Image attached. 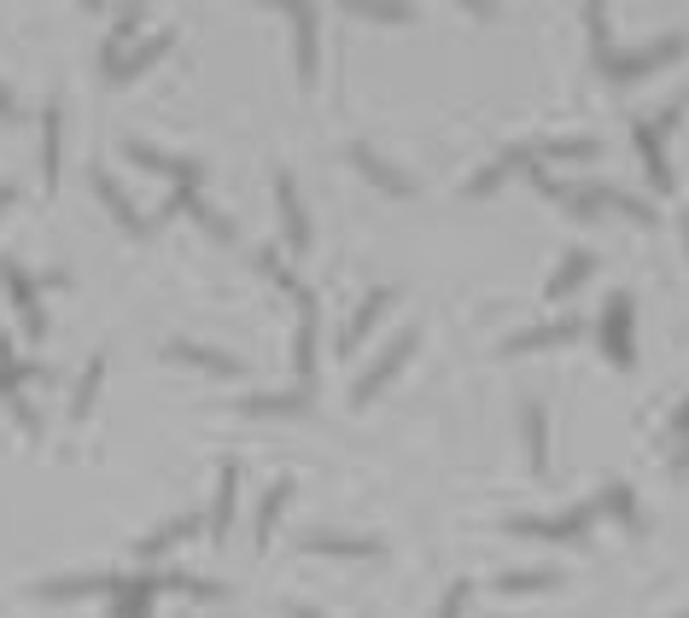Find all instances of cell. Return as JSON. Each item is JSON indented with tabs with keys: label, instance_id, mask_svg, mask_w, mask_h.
<instances>
[{
	"label": "cell",
	"instance_id": "obj_18",
	"mask_svg": "<svg viewBox=\"0 0 689 618\" xmlns=\"http://www.w3.org/2000/svg\"><path fill=\"white\" fill-rule=\"evenodd\" d=\"M637 146L649 152V176H654V187H672V169H666V152H661V129H654V123H637Z\"/></svg>",
	"mask_w": 689,
	"mask_h": 618
},
{
	"label": "cell",
	"instance_id": "obj_23",
	"mask_svg": "<svg viewBox=\"0 0 689 618\" xmlns=\"http://www.w3.org/2000/svg\"><path fill=\"white\" fill-rule=\"evenodd\" d=\"M316 373V304H305V321H298V380Z\"/></svg>",
	"mask_w": 689,
	"mask_h": 618
},
{
	"label": "cell",
	"instance_id": "obj_28",
	"mask_svg": "<svg viewBox=\"0 0 689 618\" xmlns=\"http://www.w3.org/2000/svg\"><path fill=\"white\" fill-rule=\"evenodd\" d=\"M549 572H520V578H502V590H549Z\"/></svg>",
	"mask_w": 689,
	"mask_h": 618
},
{
	"label": "cell",
	"instance_id": "obj_14",
	"mask_svg": "<svg viewBox=\"0 0 689 618\" xmlns=\"http://www.w3.org/2000/svg\"><path fill=\"white\" fill-rule=\"evenodd\" d=\"M310 555H380V543H368V537H333V531H322V537H305Z\"/></svg>",
	"mask_w": 689,
	"mask_h": 618
},
{
	"label": "cell",
	"instance_id": "obj_36",
	"mask_svg": "<svg viewBox=\"0 0 689 618\" xmlns=\"http://www.w3.org/2000/svg\"><path fill=\"white\" fill-rule=\"evenodd\" d=\"M0 363H7V345H0Z\"/></svg>",
	"mask_w": 689,
	"mask_h": 618
},
{
	"label": "cell",
	"instance_id": "obj_17",
	"mask_svg": "<svg viewBox=\"0 0 689 618\" xmlns=\"http://www.w3.org/2000/svg\"><path fill=\"white\" fill-rule=\"evenodd\" d=\"M351 164H357V169H363V176L375 181V187H385V193H409V181H403V176H392V169H385V164H380L368 146H357V152H351Z\"/></svg>",
	"mask_w": 689,
	"mask_h": 618
},
{
	"label": "cell",
	"instance_id": "obj_5",
	"mask_svg": "<svg viewBox=\"0 0 689 618\" xmlns=\"http://www.w3.org/2000/svg\"><path fill=\"white\" fill-rule=\"evenodd\" d=\"M275 199H281V222H287L293 251H305V246H310V222H305V204H298V187H293V176H275Z\"/></svg>",
	"mask_w": 689,
	"mask_h": 618
},
{
	"label": "cell",
	"instance_id": "obj_16",
	"mask_svg": "<svg viewBox=\"0 0 689 618\" xmlns=\"http://www.w3.org/2000/svg\"><path fill=\"white\" fill-rule=\"evenodd\" d=\"M94 187H99V199H106V204H111V216H117V222H123V228H129V234H146V222H141V216H134V204H129L123 193H117V181L106 176V169H99V176H94Z\"/></svg>",
	"mask_w": 689,
	"mask_h": 618
},
{
	"label": "cell",
	"instance_id": "obj_25",
	"mask_svg": "<svg viewBox=\"0 0 689 618\" xmlns=\"http://www.w3.org/2000/svg\"><path fill=\"white\" fill-rule=\"evenodd\" d=\"M305 397L298 391H281V397H246V415H298Z\"/></svg>",
	"mask_w": 689,
	"mask_h": 618
},
{
	"label": "cell",
	"instance_id": "obj_32",
	"mask_svg": "<svg viewBox=\"0 0 689 618\" xmlns=\"http://www.w3.org/2000/svg\"><path fill=\"white\" fill-rule=\"evenodd\" d=\"M12 117H19V99H12L7 82H0V123H12Z\"/></svg>",
	"mask_w": 689,
	"mask_h": 618
},
{
	"label": "cell",
	"instance_id": "obj_30",
	"mask_svg": "<svg viewBox=\"0 0 689 618\" xmlns=\"http://www.w3.org/2000/svg\"><path fill=\"white\" fill-rule=\"evenodd\" d=\"M258 263H263V274H269V281H281V286H287V292H298V281H293V269H287V263H281V257H258Z\"/></svg>",
	"mask_w": 689,
	"mask_h": 618
},
{
	"label": "cell",
	"instance_id": "obj_3",
	"mask_svg": "<svg viewBox=\"0 0 689 618\" xmlns=\"http://www.w3.org/2000/svg\"><path fill=\"white\" fill-rule=\"evenodd\" d=\"M164 54H170V36H153L146 47H134L129 59H106V71H111V82H117V88H123V82H134L141 71H153V64H158Z\"/></svg>",
	"mask_w": 689,
	"mask_h": 618
},
{
	"label": "cell",
	"instance_id": "obj_33",
	"mask_svg": "<svg viewBox=\"0 0 689 618\" xmlns=\"http://www.w3.org/2000/svg\"><path fill=\"white\" fill-rule=\"evenodd\" d=\"M12 199H19V187H12V181H0V211H7Z\"/></svg>",
	"mask_w": 689,
	"mask_h": 618
},
{
	"label": "cell",
	"instance_id": "obj_12",
	"mask_svg": "<svg viewBox=\"0 0 689 618\" xmlns=\"http://www.w3.org/2000/svg\"><path fill=\"white\" fill-rule=\"evenodd\" d=\"M59 123H64L59 106H47L41 111V176H47V187L59 181Z\"/></svg>",
	"mask_w": 689,
	"mask_h": 618
},
{
	"label": "cell",
	"instance_id": "obj_19",
	"mask_svg": "<svg viewBox=\"0 0 689 618\" xmlns=\"http://www.w3.org/2000/svg\"><path fill=\"white\" fill-rule=\"evenodd\" d=\"M596 269V257L591 251H573V257H567V269L561 274H549V298H567V292H573L579 281H584V274H591Z\"/></svg>",
	"mask_w": 689,
	"mask_h": 618
},
{
	"label": "cell",
	"instance_id": "obj_34",
	"mask_svg": "<svg viewBox=\"0 0 689 618\" xmlns=\"http://www.w3.org/2000/svg\"><path fill=\"white\" fill-rule=\"evenodd\" d=\"M293 618H316V613H305V607H293Z\"/></svg>",
	"mask_w": 689,
	"mask_h": 618
},
{
	"label": "cell",
	"instance_id": "obj_27",
	"mask_svg": "<svg viewBox=\"0 0 689 618\" xmlns=\"http://www.w3.org/2000/svg\"><path fill=\"white\" fill-rule=\"evenodd\" d=\"M134 36H141V12H123V19H117V29H111V47H106V54H117V47L134 41Z\"/></svg>",
	"mask_w": 689,
	"mask_h": 618
},
{
	"label": "cell",
	"instance_id": "obj_22",
	"mask_svg": "<svg viewBox=\"0 0 689 618\" xmlns=\"http://www.w3.org/2000/svg\"><path fill=\"white\" fill-rule=\"evenodd\" d=\"M99 380H106V356H94V363H88V373L76 380V397H71V415H76V420L94 408V391H99Z\"/></svg>",
	"mask_w": 689,
	"mask_h": 618
},
{
	"label": "cell",
	"instance_id": "obj_13",
	"mask_svg": "<svg viewBox=\"0 0 689 618\" xmlns=\"http://www.w3.org/2000/svg\"><path fill=\"white\" fill-rule=\"evenodd\" d=\"M520 426H526V455H532V467L544 473V467H549V438H544V403H526V415H520Z\"/></svg>",
	"mask_w": 689,
	"mask_h": 618
},
{
	"label": "cell",
	"instance_id": "obj_21",
	"mask_svg": "<svg viewBox=\"0 0 689 618\" xmlns=\"http://www.w3.org/2000/svg\"><path fill=\"white\" fill-rule=\"evenodd\" d=\"M287 496H293V485H287V478H281V485L263 496V508H258V543H269V531L281 525V513H287Z\"/></svg>",
	"mask_w": 689,
	"mask_h": 618
},
{
	"label": "cell",
	"instance_id": "obj_6",
	"mask_svg": "<svg viewBox=\"0 0 689 618\" xmlns=\"http://www.w3.org/2000/svg\"><path fill=\"white\" fill-rule=\"evenodd\" d=\"M287 19L298 24V82H305V88H316V59H322V47H316V12L293 7Z\"/></svg>",
	"mask_w": 689,
	"mask_h": 618
},
{
	"label": "cell",
	"instance_id": "obj_2",
	"mask_svg": "<svg viewBox=\"0 0 689 618\" xmlns=\"http://www.w3.org/2000/svg\"><path fill=\"white\" fill-rule=\"evenodd\" d=\"M684 54V41L672 36V41H661V47H649V54H631V59H608V71H614V82H637V76H649V71H661L666 59H678Z\"/></svg>",
	"mask_w": 689,
	"mask_h": 618
},
{
	"label": "cell",
	"instance_id": "obj_9",
	"mask_svg": "<svg viewBox=\"0 0 689 618\" xmlns=\"http://www.w3.org/2000/svg\"><path fill=\"white\" fill-rule=\"evenodd\" d=\"M234 508H240V467H223V478H216V508H211V531H216V537H228Z\"/></svg>",
	"mask_w": 689,
	"mask_h": 618
},
{
	"label": "cell",
	"instance_id": "obj_4",
	"mask_svg": "<svg viewBox=\"0 0 689 618\" xmlns=\"http://www.w3.org/2000/svg\"><path fill=\"white\" fill-rule=\"evenodd\" d=\"M602 338L614 345V363L631 368V298H614L608 316H602Z\"/></svg>",
	"mask_w": 689,
	"mask_h": 618
},
{
	"label": "cell",
	"instance_id": "obj_20",
	"mask_svg": "<svg viewBox=\"0 0 689 618\" xmlns=\"http://www.w3.org/2000/svg\"><path fill=\"white\" fill-rule=\"evenodd\" d=\"M380 309H392V292H375V298H368L357 316H351V328H345V350L357 345L363 333H375V321H380Z\"/></svg>",
	"mask_w": 689,
	"mask_h": 618
},
{
	"label": "cell",
	"instance_id": "obj_31",
	"mask_svg": "<svg viewBox=\"0 0 689 618\" xmlns=\"http://www.w3.org/2000/svg\"><path fill=\"white\" fill-rule=\"evenodd\" d=\"M462 607H467V583H450V595H444L439 618H462Z\"/></svg>",
	"mask_w": 689,
	"mask_h": 618
},
{
	"label": "cell",
	"instance_id": "obj_26",
	"mask_svg": "<svg viewBox=\"0 0 689 618\" xmlns=\"http://www.w3.org/2000/svg\"><path fill=\"white\" fill-rule=\"evenodd\" d=\"M602 508H608V513H619L626 525H637V508H631V490H626V485H614L608 496H602Z\"/></svg>",
	"mask_w": 689,
	"mask_h": 618
},
{
	"label": "cell",
	"instance_id": "obj_24",
	"mask_svg": "<svg viewBox=\"0 0 689 618\" xmlns=\"http://www.w3.org/2000/svg\"><path fill=\"white\" fill-rule=\"evenodd\" d=\"M193 531H199L193 520H176V525H164V531H153V537H146V543H141V555H146V560H153V555H164V548L188 543V537H193Z\"/></svg>",
	"mask_w": 689,
	"mask_h": 618
},
{
	"label": "cell",
	"instance_id": "obj_1",
	"mask_svg": "<svg viewBox=\"0 0 689 618\" xmlns=\"http://www.w3.org/2000/svg\"><path fill=\"white\" fill-rule=\"evenodd\" d=\"M409 350H415V333H397V338H392V345H385V350L375 356V368H368V373H363V380H357V385H351V403H357V408H363V403H375V397H380V391H385V385H392V373H397L403 363H409Z\"/></svg>",
	"mask_w": 689,
	"mask_h": 618
},
{
	"label": "cell",
	"instance_id": "obj_11",
	"mask_svg": "<svg viewBox=\"0 0 689 618\" xmlns=\"http://www.w3.org/2000/svg\"><path fill=\"white\" fill-rule=\"evenodd\" d=\"M591 513H596V508H579V513H567V520H520L514 531H526V537H579Z\"/></svg>",
	"mask_w": 689,
	"mask_h": 618
},
{
	"label": "cell",
	"instance_id": "obj_7",
	"mask_svg": "<svg viewBox=\"0 0 689 618\" xmlns=\"http://www.w3.org/2000/svg\"><path fill=\"white\" fill-rule=\"evenodd\" d=\"M0 281H7L12 304H19V316H24V333H36V338H41V333H47V316H41V298H36V286H29L19 269H7V274H0Z\"/></svg>",
	"mask_w": 689,
	"mask_h": 618
},
{
	"label": "cell",
	"instance_id": "obj_10",
	"mask_svg": "<svg viewBox=\"0 0 689 618\" xmlns=\"http://www.w3.org/2000/svg\"><path fill=\"white\" fill-rule=\"evenodd\" d=\"M129 158H134V164H146V169H153V176H176L181 187H188V181L199 176V164H188V158H164V152L141 146V141H129Z\"/></svg>",
	"mask_w": 689,
	"mask_h": 618
},
{
	"label": "cell",
	"instance_id": "obj_29",
	"mask_svg": "<svg viewBox=\"0 0 689 618\" xmlns=\"http://www.w3.org/2000/svg\"><path fill=\"white\" fill-rule=\"evenodd\" d=\"M549 158H596V146L591 141H556L549 146Z\"/></svg>",
	"mask_w": 689,
	"mask_h": 618
},
{
	"label": "cell",
	"instance_id": "obj_35",
	"mask_svg": "<svg viewBox=\"0 0 689 618\" xmlns=\"http://www.w3.org/2000/svg\"><path fill=\"white\" fill-rule=\"evenodd\" d=\"M684 246H689V216H684Z\"/></svg>",
	"mask_w": 689,
	"mask_h": 618
},
{
	"label": "cell",
	"instance_id": "obj_8",
	"mask_svg": "<svg viewBox=\"0 0 689 618\" xmlns=\"http://www.w3.org/2000/svg\"><path fill=\"white\" fill-rule=\"evenodd\" d=\"M164 356H170V363H188V368H205V373H240V363H234V356H223V350H205V345H164Z\"/></svg>",
	"mask_w": 689,
	"mask_h": 618
},
{
	"label": "cell",
	"instance_id": "obj_15",
	"mask_svg": "<svg viewBox=\"0 0 689 618\" xmlns=\"http://www.w3.org/2000/svg\"><path fill=\"white\" fill-rule=\"evenodd\" d=\"M579 328L573 321H556V328H532V333H520L514 345H509V356H526V350H544V345H567Z\"/></svg>",
	"mask_w": 689,
	"mask_h": 618
}]
</instances>
